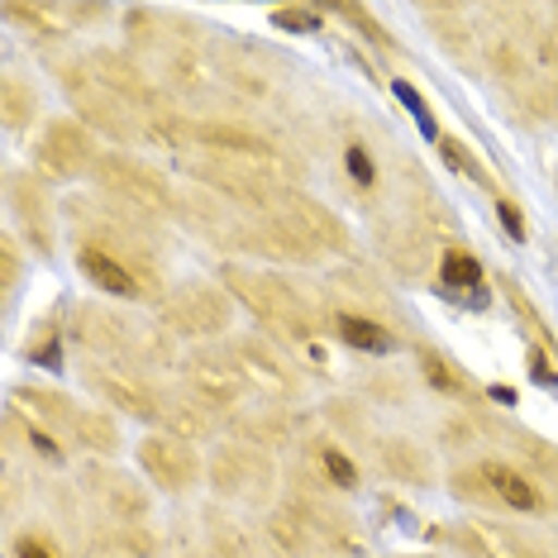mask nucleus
Returning <instances> with one entry per match:
<instances>
[{"label":"nucleus","mask_w":558,"mask_h":558,"mask_svg":"<svg viewBox=\"0 0 558 558\" xmlns=\"http://www.w3.org/2000/svg\"><path fill=\"white\" fill-rule=\"evenodd\" d=\"M186 383H192V391H201L210 405H230V401L244 397L248 377L239 373L234 353L230 359H220V353H196V359L186 363Z\"/></svg>","instance_id":"nucleus-9"},{"label":"nucleus","mask_w":558,"mask_h":558,"mask_svg":"<svg viewBox=\"0 0 558 558\" xmlns=\"http://www.w3.org/2000/svg\"><path fill=\"white\" fill-rule=\"evenodd\" d=\"M162 320H168L172 335H186V339L220 335L230 325V296L215 287H186L162 306Z\"/></svg>","instance_id":"nucleus-5"},{"label":"nucleus","mask_w":558,"mask_h":558,"mask_svg":"<svg viewBox=\"0 0 558 558\" xmlns=\"http://www.w3.org/2000/svg\"><path fill=\"white\" fill-rule=\"evenodd\" d=\"M29 359L34 363H44V367H58V339H53V325H44L39 329V344H29Z\"/></svg>","instance_id":"nucleus-32"},{"label":"nucleus","mask_w":558,"mask_h":558,"mask_svg":"<svg viewBox=\"0 0 558 558\" xmlns=\"http://www.w3.org/2000/svg\"><path fill=\"white\" fill-rule=\"evenodd\" d=\"M530 377H535L539 387H558V373L549 367V359H544V349H539V344L530 349Z\"/></svg>","instance_id":"nucleus-34"},{"label":"nucleus","mask_w":558,"mask_h":558,"mask_svg":"<svg viewBox=\"0 0 558 558\" xmlns=\"http://www.w3.org/2000/svg\"><path fill=\"white\" fill-rule=\"evenodd\" d=\"M225 287H230L239 301H248V311H253V315H263L268 325L291 329L296 339H311V325H306V315H301V296L282 282V277L230 268V272H225Z\"/></svg>","instance_id":"nucleus-1"},{"label":"nucleus","mask_w":558,"mask_h":558,"mask_svg":"<svg viewBox=\"0 0 558 558\" xmlns=\"http://www.w3.org/2000/svg\"><path fill=\"white\" fill-rule=\"evenodd\" d=\"M92 68H96L92 77H96L100 86H110V92H116L124 106H158L154 86L138 77V68H134V62H124L120 53H96Z\"/></svg>","instance_id":"nucleus-14"},{"label":"nucleus","mask_w":558,"mask_h":558,"mask_svg":"<svg viewBox=\"0 0 558 558\" xmlns=\"http://www.w3.org/2000/svg\"><path fill=\"white\" fill-rule=\"evenodd\" d=\"M272 539L282 544L287 554H311V544H315V535H311V520H306V511H277L272 515Z\"/></svg>","instance_id":"nucleus-23"},{"label":"nucleus","mask_w":558,"mask_h":558,"mask_svg":"<svg viewBox=\"0 0 558 558\" xmlns=\"http://www.w3.org/2000/svg\"><path fill=\"white\" fill-rule=\"evenodd\" d=\"M391 92H397V96L405 100V110H411V116H415V120H421V130H425L429 138H435V120H429L425 100H421V96H415V92H411V86H405V82H397V86H391Z\"/></svg>","instance_id":"nucleus-31"},{"label":"nucleus","mask_w":558,"mask_h":558,"mask_svg":"<svg viewBox=\"0 0 558 558\" xmlns=\"http://www.w3.org/2000/svg\"><path fill=\"white\" fill-rule=\"evenodd\" d=\"M86 383L116 405L120 415H134V421H162V405L154 401V391H144L134 377H120V373H110V367H86Z\"/></svg>","instance_id":"nucleus-12"},{"label":"nucleus","mask_w":558,"mask_h":558,"mask_svg":"<svg viewBox=\"0 0 558 558\" xmlns=\"http://www.w3.org/2000/svg\"><path fill=\"white\" fill-rule=\"evenodd\" d=\"M482 477L492 482V497H497L501 506H511V511L539 515L544 506H549V497H544V492H539L525 473H515L511 463H482Z\"/></svg>","instance_id":"nucleus-15"},{"label":"nucleus","mask_w":558,"mask_h":558,"mask_svg":"<svg viewBox=\"0 0 558 558\" xmlns=\"http://www.w3.org/2000/svg\"><path fill=\"white\" fill-rule=\"evenodd\" d=\"M320 463H325V473H329V482H339V487H359V468H353V459L339 444H320Z\"/></svg>","instance_id":"nucleus-26"},{"label":"nucleus","mask_w":558,"mask_h":558,"mask_svg":"<svg viewBox=\"0 0 558 558\" xmlns=\"http://www.w3.org/2000/svg\"><path fill=\"white\" fill-rule=\"evenodd\" d=\"M210 554L215 558H253L248 539L239 535L234 525H210Z\"/></svg>","instance_id":"nucleus-28"},{"label":"nucleus","mask_w":558,"mask_h":558,"mask_svg":"<svg viewBox=\"0 0 558 558\" xmlns=\"http://www.w3.org/2000/svg\"><path fill=\"white\" fill-rule=\"evenodd\" d=\"M15 558H53V549H48L39 535H24V539L15 544Z\"/></svg>","instance_id":"nucleus-37"},{"label":"nucleus","mask_w":558,"mask_h":558,"mask_svg":"<svg viewBox=\"0 0 558 558\" xmlns=\"http://www.w3.org/2000/svg\"><path fill=\"white\" fill-rule=\"evenodd\" d=\"M439 154H444V162H449V168H459V172H468V177H477V182H482L477 162L463 154V144H459V138H439Z\"/></svg>","instance_id":"nucleus-30"},{"label":"nucleus","mask_w":558,"mask_h":558,"mask_svg":"<svg viewBox=\"0 0 558 558\" xmlns=\"http://www.w3.org/2000/svg\"><path fill=\"white\" fill-rule=\"evenodd\" d=\"M339 15H344V20H353V24H363V34H367V39H373V44L391 48L387 29H383V24H373V20H367V10H359V5H344V10H339Z\"/></svg>","instance_id":"nucleus-33"},{"label":"nucleus","mask_w":558,"mask_h":558,"mask_svg":"<svg viewBox=\"0 0 558 558\" xmlns=\"http://www.w3.org/2000/svg\"><path fill=\"white\" fill-rule=\"evenodd\" d=\"M34 110H39V96H34L20 77H5V124L10 130H24V124L34 120Z\"/></svg>","instance_id":"nucleus-25"},{"label":"nucleus","mask_w":558,"mask_h":558,"mask_svg":"<svg viewBox=\"0 0 558 558\" xmlns=\"http://www.w3.org/2000/svg\"><path fill=\"white\" fill-rule=\"evenodd\" d=\"M453 539H459V549H468L473 558H544L530 539H520L515 530H506V525H492V520L453 525Z\"/></svg>","instance_id":"nucleus-10"},{"label":"nucleus","mask_w":558,"mask_h":558,"mask_svg":"<svg viewBox=\"0 0 558 558\" xmlns=\"http://www.w3.org/2000/svg\"><path fill=\"white\" fill-rule=\"evenodd\" d=\"M277 482V468L263 449H244V444H225L210 463V487L234 501H263Z\"/></svg>","instance_id":"nucleus-2"},{"label":"nucleus","mask_w":558,"mask_h":558,"mask_svg":"<svg viewBox=\"0 0 558 558\" xmlns=\"http://www.w3.org/2000/svg\"><path fill=\"white\" fill-rule=\"evenodd\" d=\"M138 468H144L148 482L162 492H186V487H196V477H201L196 449L177 435H148L138 444Z\"/></svg>","instance_id":"nucleus-6"},{"label":"nucleus","mask_w":558,"mask_h":558,"mask_svg":"<svg viewBox=\"0 0 558 558\" xmlns=\"http://www.w3.org/2000/svg\"><path fill=\"white\" fill-rule=\"evenodd\" d=\"M272 24L277 29H320V10L311 5H291V10H272Z\"/></svg>","instance_id":"nucleus-29"},{"label":"nucleus","mask_w":558,"mask_h":558,"mask_svg":"<svg viewBox=\"0 0 558 558\" xmlns=\"http://www.w3.org/2000/svg\"><path fill=\"white\" fill-rule=\"evenodd\" d=\"M425 377H429V383H435L439 391H453V397H468V391H473V387L463 383L459 367H449V363L439 359V353H425Z\"/></svg>","instance_id":"nucleus-27"},{"label":"nucleus","mask_w":558,"mask_h":558,"mask_svg":"<svg viewBox=\"0 0 558 558\" xmlns=\"http://www.w3.org/2000/svg\"><path fill=\"white\" fill-rule=\"evenodd\" d=\"M92 487H100L106 506H110V511H120V515H144L148 511V497L134 487L130 477H120V473H92Z\"/></svg>","instance_id":"nucleus-19"},{"label":"nucleus","mask_w":558,"mask_h":558,"mask_svg":"<svg viewBox=\"0 0 558 558\" xmlns=\"http://www.w3.org/2000/svg\"><path fill=\"white\" fill-rule=\"evenodd\" d=\"M39 162L53 177H82V172H96V162H100V154H96V138H92V130L86 124H77V120H53L44 130V138H39Z\"/></svg>","instance_id":"nucleus-8"},{"label":"nucleus","mask_w":558,"mask_h":558,"mask_svg":"<svg viewBox=\"0 0 558 558\" xmlns=\"http://www.w3.org/2000/svg\"><path fill=\"white\" fill-rule=\"evenodd\" d=\"M5 287H15V244L5 239Z\"/></svg>","instance_id":"nucleus-38"},{"label":"nucleus","mask_w":558,"mask_h":558,"mask_svg":"<svg viewBox=\"0 0 558 558\" xmlns=\"http://www.w3.org/2000/svg\"><path fill=\"white\" fill-rule=\"evenodd\" d=\"M72 439H77L82 449H92V453H116L120 429L110 425V415H100V411H82V415H77V425H72Z\"/></svg>","instance_id":"nucleus-21"},{"label":"nucleus","mask_w":558,"mask_h":558,"mask_svg":"<svg viewBox=\"0 0 558 558\" xmlns=\"http://www.w3.org/2000/svg\"><path fill=\"white\" fill-rule=\"evenodd\" d=\"M77 268L92 287L110 291V296H138V277L130 272V263L120 258L116 248H100V244H86L77 253Z\"/></svg>","instance_id":"nucleus-13"},{"label":"nucleus","mask_w":558,"mask_h":558,"mask_svg":"<svg viewBox=\"0 0 558 558\" xmlns=\"http://www.w3.org/2000/svg\"><path fill=\"white\" fill-rule=\"evenodd\" d=\"M335 335L344 339V344L363 349V353H387V349H397V339H391L377 320H363V315H349V311L335 315Z\"/></svg>","instance_id":"nucleus-17"},{"label":"nucleus","mask_w":558,"mask_h":558,"mask_svg":"<svg viewBox=\"0 0 558 558\" xmlns=\"http://www.w3.org/2000/svg\"><path fill=\"white\" fill-rule=\"evenodd\" d=\"M439 272H444V282H449L453 291H468V296H477L482 291V263H477V253H468V248H444V258H439Z\"/></svg>","instance_id":"nucleus-20"},{"label":"nucleus","mask_w":558,"mask_h":558,"mask_svg":"<svg viewBox=\"0 0 558 558\" xmlns=\"http://www.w3.org/2000/svg\"><path fill=\"white\" fill-rule=\"evenodd\" d=\"M192 138L201 148H210V154H220V158H239V162H258V168H268L277 172L282 182H291L296 177V168L277 154V148L268 144V138H258V134H248V130H239V124H192Z\"/></svg>","instance_id":"nucleus-7"},{"label":"nucleus","mask_w":558,"mask_h":558,"mask_svg":"<svg viewBox=\"0 0 558 558\" xmlns=\"http://www.w3.org/2000/svg\"><path fill=\"white\" fill-rule=\"evenodd\" d=\"M501 291H506V301H511V306H515V315H520V320H525V329H535V344H539L544 353H554V349H558L554 329L539 320V311L530 306V296H525V291H520V287L511 282V277H501Z\"/></svg>","instance_id":"nucleus-24"},{"label":"nucleus","mask_w":558,"mask_h":558,"mask_svg":"<svg viewBox=\"0 0 558 558\" xmlns=\"http://www.w3.org/2000/svg\"><path fill=\"white\" fill-rule=\"evenodd\" d=\"M349 172H353V182H359V186H373V162H367L363 144L349 148Z\"/></svg>","instance_id":"nucleus-35"},{"label":"nucleus","mask_w":558,"mask_h":558,"mask_svg":"<svg viewBox=\"0 0 558 558\" xmlns=\"http://www.w3.org/2000/svg\"><path fill=\"white\" fill-rule=\"evenodd\" d=\"M10 201L29 220V230H39V244L48 248V192L34 177H10Z\"/></svg>","instance_id":"nucleus-18"},{"label":"nucleus","mask_w":558,"mask_h":558,"mask_svg":"<svg viewBox=\"0 0 558 558\" xmlns=\"http://www.w3.org/2000/svg\"><path fill=\"white\" fill-rule=\"evenodd\" d=\"M96 182L106 186L110 196L134 201L138 210H172L168 182H162L154 168H144L138 158H130V154H106V158H100L96 162Z\"/></svg>","instance_id":"nucleus-3"},{"label":"nucleus","mask_w":558,"mask_h":558,"mask_svg":"<svg viewBox=\"0 0 558 558\" xmlns=\"http://www.w3.org/2000/svg\"><path fill=\"white\" fill-rule=\"evenodd\" d=\"M287 206L306 220V230L320 239V248H344V230H339L335 215H329L325 206H315V201H306V196H287Z\"/></svg>","instance_id":"nucleus-22"},{"label":"nucleus","mask_w":558,"mask_h":558,"mask_svg":"<svg viewBox=\"0 0 558 558\" xmlns=\"http://www.w3.org/2000/svg\"><path fill=\"white\" fill-rule=\"evenodd\" d=\"M497 215H501V225H506V234H511V239H525L530 234L525 230V215H520L511 201H497Z\"/></svg>","instance_id":"nucleus-36"},{"label":"nucleus","mask_w":558,"mask_h":558,"mask_svg":"<svg viewBox=\"0 0 558 558\" xmlns=\"http://www.w3.org/2000/svg\"><path fill=\"white\" fill-rule=\"evenodd\" d=\"M62 86H68L72 96H77V110H82V120L86 124H96L100 134H110L116 144H130V138L138 134V124L130 120V106L110 92V86H100L96 77H86V72H62Z\"/></svg>","instance_id":"nucleus-4"},{"label":"nucleus","mask_w":558,"mask_h":558,"mask_svg":"<svg viewBox=\"0 0 558 558\" xmlns=\"http://www.w3.org/2000/svg\"><path fill=\"white\" fill-rule=\"evenodd\" d=\"M383 468L397 482H411V487H429V482H435L429 453L411 439H383Z\"/></svg>","instance_id":"nucleus-16"},{"label":"nucleus","mask_w":558,"mask_h":558,"mask_svg":"<svg viewBox=\"0 0 558 558\" xmlns=\"http://www.w3.org/2000/svg\"><path fill=\"white\" fill-rule=\"evenodd\" d=\"M234 363H239V373H244L253 387L268 391V397H291V391H296V373H291L268 344H258V339L234 344Z\"/></svg>","instance_id":"nucleus-11"}]
</instances>
